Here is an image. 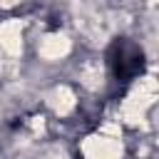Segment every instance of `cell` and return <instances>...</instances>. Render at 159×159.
I'll return each instance as SVG.
<instances>
[{
    "label": "cell",
    "instance_id": "obj_1",
    "mask_svg": "<svg viewBox=\"0 0 159 159\" xmlns=\"http://www.w3.org/2000/svg\"><path fill=\"white\" fill-rule=\"evenodd\" d=\"M112 70L114 77L122 82L134 80L142 70H144V52L139 45H134L132 40H119L112 47Z\"/></svg>",
    "mask_w": 159,
    "mask_h": 159
}]
</instances>
